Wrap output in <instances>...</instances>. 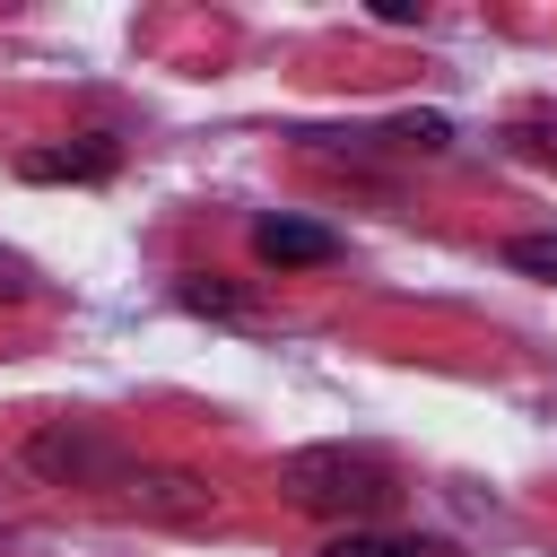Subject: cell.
Returning <instances> with one entry per match:
<instances>
[{"instance_id":"cell-1","label":"cell","mask_w":557,"mask_h":557,"mask_svg":"<svg viewBox=\"0 0 557 557\" xmlns=\"http://www.w3.org/2000/svg\"><path fill=\"white\" fill-rule=\"evenodd\" d=\"M278 496H287L296 513H322V522H339V531H366V522L392 513L400 470H392L374 444H305V453L278 461Z\"/></svg>"},{"instance_id":"cell-2","label":"cell","mask_w":557,"mask_h":557,"mask_svg":"<svg viewBox=\"0 0 557 557\" xmlns=\"http://www.w3.org/2000/svg\"><path fill=\"white\" fill-rule=\"evenodd\" d=\"M113 165H122V139H104V131H78V139H61V148H26V157H17L26 183H104Z\"/></svg>"},{"instance_id":"cell-3","label":"cell","mask_w":557,"mask_h":557,"mask_svg":"<svg viewBox=\"0 0 557 557\" xmlns=\"http://www.w3.org/2000/svg\"><path fill=\"white\" fill-rule=\"evenodd\" d=\"M252 252H261L270 270H322V261L339 252V235H331V226H313V218L270 209V218H252Z\"/></svg>"},{"instance_id":"cell-4","label":"cell","mask_w":557,"mask_h":557,"mask_svg":"<svg viewBox=\"0 0 557 557\" xmlns=\"http://www.w3.org/2000/svg\"><path fill=\"white\" fill-rule=\"evenodd\" d=\"M322 557H453L435 531H392V522H366V531H331Z\"/></svg>"},{"instance_id":"cell-5","label":"cell","mask_w":557,"mask_h":557,"mask_svg":"<svg viewBox=\"0 0 557 557\" xmlns=\"http://www.w3.org/2000/svg\"><path fill=\"white\" fill-rule=\"evenodd\" d=\"M522 278H557V226H540V235H513V252H505Z\"/></svg>"},{"instance_id":"cell-6","label":"cell","mask_w":557,"mask_h":557,"mask_svg":"<svg viewBox=\"0 0 557 557\" xmlns=\"http://www.w3.org/2000/svg\"><path fill=\"white\" fill-rule=\"evenodd\" d=\"M174 296H183V305H191V313H226V322H235V313H244V296H235V287H218V278H183V287H174Z\"/></svg>"},{"instance_id":"cell-7","label":"cell","mask_w":557,"mask_h":557,"mask_svg":"<svg viewBox=\"0 0 557 557\" xmlns=\"http://www.w3.org/2000/svg\"><path fill=\"white\" fill-rule=\"evenodd\" d=\"M0 296H26V261L17 252H0Z\"/></svg>"}]
</instances>
